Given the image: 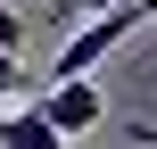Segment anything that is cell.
Instances as JSON below:
<instances>
[{
	"label": "cell",
	"mask_w": 157,
	"mask_h": 149,
	"mask_svg": "<svg viewBox=\"0 0 157 149\" xmlns=\"http://www.w3.org/2000/svg\"><path fill=\"white\" fill-rule=\"evenodd\" d=\"M141 17H149L141 0H108V17H91V25H75V33H66V50H58L50 83H58V75H91L99 58H116V50H124V33H132Z\"/></svg>",
	"instance_id": "obj_1"
},
{
	"label": "cell",
	"mask_w": 157,
	"mask_h": 149,
	"mask_svg": "<svg viewBox=\"0 0 157 149\" xmlns=\"http://www.w3.org/2000/svg\"><path fill=\"white\" fill-rule=\"evenodd\" d=\"M8 91H17V50H0V108H8Z\"/></svg>",
	"instance_id": "obj_5"
},
{
	"label": "cell",
	"mask_w": 157,
	"mask_h": 149,
	"mask_svg": "<svg viewBox=\"0 0 157 149\" xmlns=\"http://www.w3.org/2000/svg\"><path fill=\"white\" fill-rule=\"evenodd\" d=\"M0 149H66V133L41 108H0Z\"/></svg>",
	"instance_id": "obj_3"
},
{
	"label": "cell",
	"mask_w": 157,
	"mask_h": 149,
	"mask_svg": "<svg viewBox=\"0 0 157 149\" xmlns=\"http://www.w3.org/2000/svg\"><path fill=\"white\" fill-rule=\"evenodd\" d=\"M141 8H149V17H157V0H141Z\"/></svg>",
	"instance_id": "obj_6"
},
{
	"label": "cell",
	"mask_w": 157,
	"mask_h": 149,
	"mask_svg": "<svg viewBox=\"0 0 157 149\" xmlns=\"http://www.w3.org/2000/svg\"><path fill=\"white\" fill-rule=\"evenodd\" d=\"M17 41H25V17H17L8 0H0V50H17Z\"/></svg>",
	"instance_id": "obj_4"
},
{
	"label": "cell",
	"mask_w": 157,
	"mask_h": 149,
	"mask_svg": "<svg viewBox=\"0 0 157 149\" xmlns=\"http://www.w3.org/2000/svg\"><path fill=\"white\" fill-rule=\"evenodd\" d=\"M41 116L75 141V133H91V124H108V100H99V83L91 75H58L50 91H41Z\"/></svg>",
	"instance_id": "obj_2"
}]
</instances>
